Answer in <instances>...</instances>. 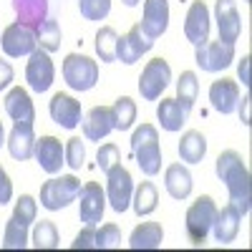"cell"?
<instances>
[{"label":"cell","mask_w":252,"mask_h":252,"mask_svg":"<svg viewBox=\"0 0 252 252\" xmlns=\"http://www.w3.org/2000/svg\"><path fill=\"white\" fill-rule=\"evenodd\" d=\"M71 250H98L96 247V227L94 224H86L76 235V240L71 242Z\"/></svg>","instance_id":"ab89813d"},{"label":"cell","mask_w":252,"mask_h":252,"mask_svg":"<svg viewBox=\"0 0 252 252\" xmlns=\"http://www.w3.org/2000/svg\"><path fill=\"white\" fill-rule=\"evenodd\" d=\"M121 3H124L126 8H136V5L141 3V0H121Z\"/></svg>","instance_id":"f6af8a7d"},{"label":"cell","mask_w":252,"mask_h":252,"mask_svg":"<svg viewBox=\"0 0 252 252\" xmlns=\"http://www.w3.org/2000/svg\"><path fill=\"white\" fill-rule=\"evenodd\" d=\"M250 96H245L242 98V106H240V121H242V126H250L252 124V111H250Z\"/></svg>","instance_id":"ee69618b"},{"label":"cell","mask_w":252,"mask_h":252,"mask_svg":"<svg viewBox=\"0 0 252 252\" xmlns=\"http://www.w3.org/2000/svg\"><path fill=\"white\" fill-rule=\"evenodd\" d=\"M215 20H217L220 40L237 43L242 33V20H240V10L235 0H215Z\"/></svg>","instance_id":"9a60e30c"},{"label":"cell","mask_w":252,"mask_h":252,"mask_svg":"<svg viewBox=\"0 0 252 252\" xmlns=\"http://www.w3.org/2000/svg\"><path fill=\"white\" fill-rule=\"evenodd\" d=\"M78 192H81L78 177H73V174L53 177V179L43 182V187H40V207H46L48 212L66 209L71 202H76Z\"/></svg>","instance_id":"5b68a950"},{"label":"cell","mask_w":252,"mask_h":252,"mask_svg":"<svg viewBox=\"0 0 252 252\" xmlns=\"http://www.w3.org/2000/svg\"><path fill=\"white\" fill-rule=\"evenodd\" d=\"M81 129H83V139H86V141L106 139L116 129L114 109H109V106H94L86 116L81 119Z\"/></svg>","instance_id":"2e32d148"},{"label":"cell","mask_w":252,"mask_h":252,"mask_svg":"<svg viewBox=\"0 0 252 252\" xmlns=\"http://www.w3.org/2000/svg\"><path fill=\"white\" fill-rule=\"evenodd\" d=\"M131 154L146 177H157L161 172V146H159V131L154 124H141L134 129Z\"/></svg>","instance_id":"7a4b0ae2"},{"label":"cell","mask_w":252,"mask_h":252,"mask_svg":"<svg viewBox=\"0 0 252 252\" xmlns=\"http://www.w3.org/2000/svg\"><path fill=\"white\" fill-rule=\"evenodd\" d=\"M31 242L35 250H56L61 245V237H58V229L51 220H40L35 222L33 227V235H31Z\"/></svg>","instance_id":"4dcf8cb0"},{"label":"cell","mask_w":252,"mask_h":252,"mask_svg":"<svg viewBox=\"0 0 252 252\" xmlns=\"http://www.w3.org/2000/svg\"><path fill=\"white\" fill-rule=\"evenodd\" d=\"M237 76L242 81V86H250V56H242V61L237 63Z\"/></svg>","instance_id":"7bdbcfd3"},{"label":"cell","mask_w":252,"mask_h":252,"mask_svg":"<svg viewBox=\"0 0 252 252\" xmlns=\"http://www.w3.org/2000/svg\"><path fill=\"white\" fill-rule=\"evenodd\" d=\"M10 199H13V182H10L8 172L0 166V207L8 204Z\"/></svg>","instance_id":"60d3db41"},{"label":"cell","mask_w":252,"mask_h":252,"mask_svg":"<svg viewBox=\"0 0 252 252\" xmlns=\"http://www.w3.org/2000/svg\"><path fill=\"white\" fill-rule=\"evenodd\" d=\"M96 247L98 250H116V247H121V229L114 222L101 224V229H96Z\"/></svg>","instance_id":"74e56055"},{"label":"cell","mask_w":252,"mask_h":252,"mask_svg":"<svg viewBox=\"0 0 252 252\" xmlns=\"http://www.w3.org/2000/svg\"><path fill=\"white\" fill-rule=\"evenodd\" d=\"M35 35H38V46L48 51V53H56L61 48V40H63V33H61V26L56 18H46L43 23L35 28Z\"/></svg>","instance_id":"f1b7e54d"},{"label":"cell","mask_w":252,"mask_h":252,"mask_svg":"<svg viewBox=\"0 0 252 252\" xmlns=\"http://www.w3.org/2000/svg\"><path fill=\"white\" fill-rule=\"evenodd\" d=\"M78 217L83 224H98L106 212V192L101 189L98 182H86L78 192Z\"/></svg>","instance_id":"8fae6325"},{"label":"cell","mask_w":252,"mask_h":252,"mask_svg":"<svg viewBox=\"0 0 252 252\" xmlns=\"http://www.w3.org/2000/svg\"><path fill=\"white\" fill-rule=\"evenodd\" d=\"M164 187H166V194H169L172 199H187L189 194H192V172L187 169L184 164L174 161L166 166V172H164Z\"/></svg>","instance_id":"7402d4cb"},{"label":"cell","mask_w":252,"mask_h":252,"mask_svg":"<svg viewBox=\"0 0 252 252\" xmlns=\"http://www.w3.org/2000/svg\"><path fill=\"white\" fill-rule=\"evenodd\" d=\"M179 159L184 164H199L207 154V136L202 131H194V129H189L182 134L179 139Z\"/></svg>","instance_id":"d4e9b609"},{"label":"cell","mask_w":252,"mask_h":252,"mask_svg":"<svg viewBox=\"0 0 252 252\" xmlns=\"http://www.w3.org/2000/svg\"><path fill=\"white\" fill-rule=\"evenodd\" d=\"M235 61V43H224V40H204L194 46V63L204 73H217L232 66Z\"/></svg>","instance_id":"52a82bcc"},{"label":"cell","mask_w":252,"mask_h":252,"mask_svg":"<svg viewBox=\"0 0 252 252\" xmlns=\"http://www.w3.org/2000/svg\"><path fill=\"white\" fill-rule=\"evenodd\" d=\"M28 224H23L20 220L10 217L5 222V232H3V250H26L28 247Z\"/></svg>","instance_id":"1f68e13d"},{"label":"cell","mask_w":252,"mask_h":252,"mask_svg":"<svg viewBox=\"0 0 252 252\" xmlns=\"http://www.w3.org/2000/svg\"><path fill=\"white\" fill-rule=\"evenodd\" d=\"M152 48H154V40L146 38V35L141 33L139 23H136V26H131L129 33L121 35V38L116 40V61L126 63V66H134V63H136L144 53H149Z\"/></svg>","instance_id":"5bb4252c"},{"label":"cell","mask_w":252,"mask_h":252,"mask_svg":"<svg viewBox=\"0 0 252 252\" xmlns=\"http://www.w3.org/2000/svg\"><path fill=\"white\" fill-rule=\"evenodd\" d=\"M106 202L111 204L114 212L124 215L126 209L131 207V197H134V179H131V172L121 166V161L116 166L106 172Z\"/></svg>","instance_id":"8992f818"},{"label":"cell","mask_w":252,"mask_h":252,"mask_svg":"<svg viewBox=\"0 0 252 252\" xmlns=\"http://www.w3.org/2000/svg\"><path fill=\"white\" fill-rule=\"evenodd\" d=\"M13 10L20 23L38 28L48 18V0H13Z\"/></svg>","instance_id":"4316f807"},{"label":"cell","mask_w":252,"mask_h":252,"mask_svg":"<svg viewBox=\"0 0 252 252\" xmlns=\"http://www.w3.org/2000/svg\"><path fill=\"white\" fill-rule=\"evenodd\" d=\"M5 114L13 119V124H35V106H33V98L26 89H10L5 94Z\"/></svg>","instance_id":"ffe728a7"},{"label":"cell","mask_w":252,"mask_h":252,"mask_svg":"<svg viewBox=\"0 0 252 252\" xmlns=\"http://www.w3.org/2000/svg\"><path fill=\"white\" fill-rule=\"evenodd\" d=\"M78 10L86 20H103L111 13V0H78Z\"/></svg>","instance_id":"e575fe53"},{"label":"cell","mask_w":252,"mask_h":252,"mask_svg":"<svg viewBox=\"0 0 252 252\" xmlns=\"http://www.w3.org/2000/svg\"><path fill=\"white\" fill-rule=\"evenodd\" d=\"M53 78H56V66H53L51 53L43 48H35L28 56V66H26V81H28L31 91L46 94L53 86Z\"/></svg>","instance_id":"30bf717a"},{"label":"cell","mask_w":252,"mask_h":252,"mask_svg":"<svg viewBox=\"0 0 252 252\" xmlns=\"http://www.w3.org/2000/svg\"><path fill=\"white\" fill-rule=\"evenodd\" d=\"M240 222H242V215L237 212L235 204H224L222 209H217V217L212 222V232H215V240L227 245V242H235L237 232H240Z\"/></svg>","instance_id":"603a6c76"},{"label":"cell","mask_w":252,"mask_h":252,"mask_svg":"<svg viewBox=\"0 0 252 252\" xmlns=\"http://www.w3.org/2000/svg\"><path fill=\"white\" fill-rule=\"evenodd\" d=\"M8 154L15 161H26L33 157L35 149V134H33V124H13L10 136H8Z\"/></svg>","instance_id":"44dd1931"},{"label":"cell","mask_w":252,"mask_h":252,"mask_svg":"<svg viewBox=\"0 0 252 252\" xmlns=\"http://www.w3.org/2000/svg\"><path fill=\"white\" fill-rule=\"evenodd\" d=\"M159 204V192L152 182H141L136 189H134V197H131V207L136 217H149Z\"/></svg>","instance_id":"83f0119b"},{"label":"cell","mask_w":252,"mask_h":252,"mask_svg":"<svg viewBox=\"0 0 252 252\" xmlns=\"http://www.w3.org/2000/svg\"><path fill=\"white\" fill-rule=\"evenodd\" d=\"M5 144V129H3V121H0V146Z\"/></svg>","instance_id":"bcb514c9"},{"label":"cell","mask_w":252,"mask_h":252,"mask_svg":"<svg viewBox=\"0 0 252 252\" xmlns=\"http://www.w3.org/2000/svg\"><path fill=\"white\" fill-rule=\"evenodd\" d=\"M116 40H119V33L111 26H101L98 28V33H96V56L103 63H114L116 61Z\"/></svg>","instance_id":"836d02e7"},{"label":"cell","mask_w":252,"mask_h":252,"mask_svg":"<svg viewBox=\"0 0 252 252\" xmlns=\"http://www.w3.org/2000/svg\"><path fill=\"white\" fill-rule=\"evenodd\" d=\"M48 114L51 119L63 126V129H76V126L81 124V101H76L71 94H53L51 103H48Z\"/></svg>","instance_id":"ac0fdd59"},{"label":"cell","mask_w":252,"mask_h":252,"mask_svg":"<svg viewBox=\"0 0 252 252\" xmlns=\"http://www.w3.org/2000/svg\"><path fill=\"white\" fill-rule=\"evenodd\" d=\"M161 242H164V229L159 222H141L129 235L131 250H159Z\"/></svg>","instance_id":"cb8c5ba5"},{"label":"cell","mask_w":252,"mask_h":252,"mask_svg":"<svg viewBox=\"0 0 252 252\" xmlns=\"http://www.w3.org/2000/svg\"><path fill=\"white\" fill-rule=\"evenodd\" d=\"M172 81V66L164 58H152L139 76V94L144 101H157Z\"/></svg>","instance_id":"9c48e42d"},{"label":"cell","mask_w":252,"mask_h":252,"mask_svg":"<svg viewBox=\"0 0 252 252\" xmlns=\"http://www.w3.org/2000/svg\"><path fill=\"white\" fill-rule=\"evenodd\" d=\"M35 215H38V202H35V197L20 194L18 202H15V209H13V217L31 227V224L35 222Z\"/></svg>","instance_id":"d590c367"},{"label":"cell","mask_w":252,"mask_h":252,"mask_svg":"<svg viewBox=\"0 0 252 252\" xmlns=\"http://www.w3.org/2000/svg\"><path fill=\"white\" fill-rule=\"evenodd\" d=\"M209 31H212V18H209V8L204 0H192V5L184 18V35L192 46H199L209 40Z\"/></svg>","instance_id":"4fadbf2b"},{"label":"cell","mask_w":252,"mask_h":252,"mask_svg":"<svg viewBox=\"0 0 252 252\" xmlns=\"http://www.w3.org/2000/svg\"><path fill=\"white\" fill-rule=\"evenodd\" d=\"M121 161V154H119V146L116 144H101L98 152H96V166L106 174L111 166H116Z\"/></svg>","instance_id":"f35d334b"},{"label":"cell","mask_w":252,"mask_h":252,"mask_svg":"<svg viewBox=\"0 0 252 252\" xmlns=\"http://www.w3.org/2000/svg\"><path fill=\"white\" fill-rule=\"evenodd\" d=\"M13 78H15V71H13V66L8 61H3L0 58V91H5L10 83H13Z\"/></svg>","instance_id":"b9f144b4"},{"label":"cell","mask_w":252,"mask_h":252,"mask_svg":"<svg viewBox=\"0 0 252 252\" xmlns=\"http://www.w3.org/2000/svg\"><path fill=\"white\" fill-rule=\"evenodd\" d=\"M215 172H217L220 182H224V187H227L229 204H235L242 217L250 215V197L252 194H250V169H247L245 159L235 149H227L217 157Z\"/></svg>","instance_id":"6da1fadb"},{"label":"cell","mask_w":252,"mask_h":252,"mask_svg":"<svg viewBox=\"0 0 252 252\" xmlns=\"http://www.w3.org/2000/svg\"><path fill=\"white\" fill-rule=\"evenodd\" d=\"M209 103H212V109L229 116L235 114L237 106H240V86L237 81L232 78H217L212 81V86H209Z\"/></svg>","instance_id":"e0dca14e"},{"label":"cell","mask_w":252,"mask_h":252,"mask_svg":"<svg viewBox=\"0 0 252 252\" xmlns=\"http://www.w3.org/2000/svg\"><path fill=\"white\" fill-rule=\"evenodd\" d=\"M33 157H35V161L40 164V169H43L46 174H58L61 166L66 164V159H63V144H61V139H56L51 134L35 139Z\"/></svg>","instance_id":"d6986e66"},{"label":"cell","mask_w":252,"mask_h":252,"mask_svg":"<svg viewBox=\"0 0 252 252\" xmlns=\"http://www.w3.org/2000/svg\"><path fill=\"white\" fill-rule=\"evenodd\" d=\"M217 217V202L202 194L192 202V207L187 209V217H184V227H187V237L194 247H202L207 242V235L212 232V222Z\"/></svg>","instance_id":"3957f363"},{"label":"cell","mask_w":252,"mask_h":252,"mask_svg":"<svg viewBox=\"0 0 252 252\" xmlns=\"http://www.w3.org/2000/svg\"><path fill=\"white\" fill-rule=\"evenodd\" d=\"M114 121H116V131H129L134 121H136V103L129 96H119L114 101Z\"/></svg>","instance_id":"d6a6232c"},{"label":"cell","mask_w":252,"mask_h":252,"mask_svg":"<svg viewBox=\"0 0 252 252\" xmlns=\"http://www.w3.org/2000/svg\"><path fill=\"white\" fill-rule=\"evenodd\" d=\"M199 94V81L194 71H182L179 81H177V101L184 106V111H192L194 101Z\"/></svg>","instance_id":"f546056e"},{"label":"cell","mask_w":252,"mask_h":252,"mask_svg":"<svg viewBox=\"0 0 252 252\" xmlns=\"http://www.w3.org/2000/svg\"><path fill=\"white\" fill-rule=\"evenodd\" d=\"M0 48H3L5 56L10 58H23V56H31L35 48H38V35H35V28L28 26V23H10L3 35H0Z\"/></svg>","instance_id":"ba28073f"},{"label":"cell","mask_w":252,"mask_h":252,"mask_svg":"<svg viewBox=\"0 0 252 252\" xmlns=\"http://www.w3.org/2000/svg\"><path fill=\"white\" fill-rule=\"evenodd\" d=\"M187 114L189 111H184V106L177 101V98H161L159 101V106H157V119H159V124H161V129L164 131H182V126H184V121H187Z\"/></svg>","instance_id":"484cf974"},{"label":"cell","mask_w":252,"mask_h":252,"mask_svg":"<svg viewBox=\"0 0 252 252\" xmlns=\"http://www.w3.org/2000/svg\"><path fill=\"white\" fill-rule=\"evenodd\" d=\"M63 81L71 91H91L98 83V63L83 53H68L63 58Z\"/></svg>","instance_id":"277c9868"},{"label":"cell","mask_w":252,"mask_h":252,"mask_svg":"<svg viewBox=\"0 0 252 252\" xmlns=\"http://www.w3.org/2000/svg\"><path fill=\"white\" fill-rule=\"evenodd\" d=\"M63 159H66V164L73 172H78L83 166V161H86V146H83V141L78 136L68 139V144L63 146Z\"/></svg>","instance_id":"8d00e7d4"},{"label":"cell","mask_w":252,"mask_h":252,"mask_svg":"<svg viewBox=\"0 0 252 252\" xmlns=\"http://www.w3.org/2000/svg\"><path fill=\"white\" fill-rule=\"evenodd\" d=\"M139 28L146 38L157 40L169 28V0H144V13Z\"/></svg>","instance_id":"7c38bea8"}]
</instances>
